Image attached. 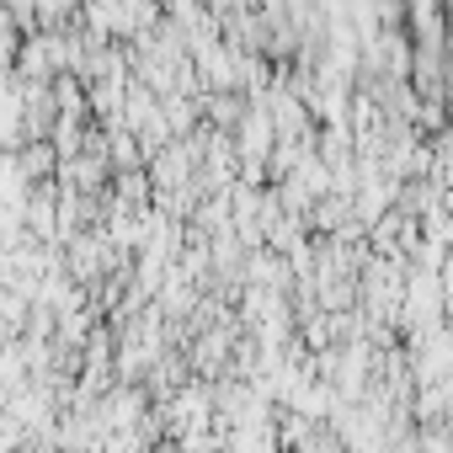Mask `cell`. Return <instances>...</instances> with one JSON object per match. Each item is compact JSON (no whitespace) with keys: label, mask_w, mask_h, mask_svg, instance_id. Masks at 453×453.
I'll return each instance as SVG.
<instances>
[{"label":"cell","mask_w":453,"mask_h":453,"mask_svg":"<svg viewBox=\"0 0 453 453\" xmlns=\"http://www.w3.org/2000/svg\"><path fill=\"white\" fill-rule=\"evenodd\" d=\"M17 139V91L12 81H0V144H12Z\"/></svg>","instance_id":"6da1fadb"}]
</instances>
